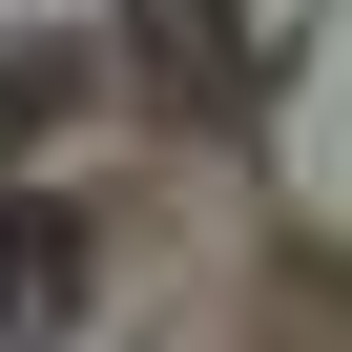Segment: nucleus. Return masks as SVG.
Listing matches in <instances>:
<instances>
[{
  "label": "nucleus",
  "instance_id": "f257e3e1",
  "mask_svg": "<svg viewBox=\"0 0 352 352\" xmlns=\"http://www.w3.org/2000/svg\"><path fill=\"white\" fill-rule=\"evenodd\" d=\"M63 290H83V208H0V352H21Z\"/></svg>",
  "mask_w": 352,
  "mask_h": 352
}]
</instances>
